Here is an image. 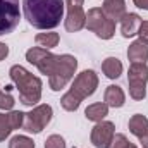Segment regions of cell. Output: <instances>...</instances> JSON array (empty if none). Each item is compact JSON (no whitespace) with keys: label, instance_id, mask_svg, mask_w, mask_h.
Here are the masks:
<instances>
[{"label":"cell","instance_id":"cell-15","mask_svg":"<svg viewBox=\"0 0 148 148\" xmlns=\"http://www.w3.org/2000/svg\"><path fill=\"white\" fill-rule=\"evenodd\" d=\"M102 10L110 17L114 23H117L126 14V0H103Z\"/></svg>","mask_w":148,"mask_h":148},{"label":"cell","instance_id":"cell-2","mask_svg":"<svg viewBox=\"0 0 148 148\" xmlns=\"http://www.w3.org/2000/svg\"><path fill=\"white\" fill-rule=\"evenodd\" d=\"M98 88V76L95 71L91 69H86L83 73H79L74 77V83L71 86V90L60 98V105L62 109L67 112H74L79 109V103L91 97Z\"/></svg>","mask_w":148,"mask_h":148},{"label":"cell","instance_id":"cell-23","mask_svg":"<svg viewBox=\"0 0 148 148\" xmlns=\"http://www.w3.org/2000/svg\"><path fill=\"white\" fill-rule=\"evenodd\" d=\"M45 148H66V140L60 134H52L47 138Z\"/></svg>","mask_w":148,"mask_h":148},{"label":"cell","instance_id":"cell-11","mask_svg":"<svg viewBox=\"0 0 148 148\" xmlns=\"http://www.w3.org/2000/svg\"><path fill=\"white\" fill-rule=\"evenodd\" d=\"M114 134H115V126H114V122H110V121H100V122H97V126L91 129L90 140H91L93 147L109 148Z\"/></svg>","mask_w":148,"mask_h":148},{"label":"cell","instance_id":"cell-16","mask_svg":"<svg viewBox=\"0 0 148 148\" xmlns=\"http://www.w3.org/2000/svg\"><path fill=\"white\" fill-rule=\"evenodd\" d=\"M103 100H105V103H107L109 107L119 109V107L124 105V102H126V95H124V91H122L121 86H117V84H110V86H107V90H105Z\"/></svg>","mask_w":148,"mask_h":148},{"label":"cell","instance_id":"cell-4","mask_svg":"<svg viewBox=\"0 0 148 148\" xmlns=\"http://www.w3.org/2000/svg\"><path fill=\"white\" fill-rule=\"evenodd\" d=\"M84 28H88L102 40H110L115 33V23L102 10V7H93L88 10Z\"/></svg>","mask_w":148,"mask_h":148},{"label":"cell","instance_id":"cell-13","mask_svg":"<svg viewBox=\"0 0 148 148\" xmlns=\"http://www.w3.org/2000/svg\"><path fill=\"white\" fill-rule=\"evenodd\" d=\"M141 17L134 12H126L124 17L121 19V33L124 38H133L134 35H138L140 26H141Z\"/></svg>","mask_w":148,"mask_h":148},{"label":"cell","instance_id":"cell-20","mask_svg":"<svg viewBox=\"0 0 148 148\" xmlns=\"http://www.w3.org/2000/svg\"><path fill=\"white\" fill-rule=\"evenodd\" d=\"M35 41L41 48L50 50V48H55L59 45L60 36H59V33H53V31H50V33H38L36 36H35Z\"/></svg>","mask_w":148,"mask_h":148},{"label":"cell","instance_id":"cell-28","mask_svg":"<svg viewBox=\"0 0 148 148\" xmlns=\"http://www.w3.org/2000/svg\"><path fill=\"white\" fill-rule=\"evenodd\" d=\"M140 141H141V145H143L145 148H148V133L143 136V138H141V140H140Z\"/></svg>","mask_w":148,"mask_h":148},{"label":"cell","instance_id":"cell-25","mask_svg":"<svg viewBox=\"0 0 148 148\" xmlns=\"http://www.w3.org/2000/svg\"><path fill=\"white\" fill-rule=\"evenodd\" d=\"M138 35L141 40H145L148 41V21H143L141 23V26H140V31H138Z\"/></svg>","mask_w":148,"mask_h":148},{"label":"cell","instance_id":"cell-8","mask_svg":"<svg viewBox=\"0 0 148 148\" xmlns=\"http://www.w3.org/2000/svg\"><path fill=\"white\" fill-rule=\"evenodd\" d=\"M52 115H53V110L48 103H41V105H36L33 110L26 112L24 114V121H23V129L28 131V133H41L48 122L52 121Z\"/></svg>","mask_w":148,"mask_h":148},{"label":"cell","instance_id":"cell-14","mask_svg":"<svg viewBox=\"0 0 148 148\" xmlns=\"http://www.w3.org/2000/svg\"><path fill=\"white\" fill-rule=\"evenodd\" d=\"M127 59L131 62H145L147 64L148 60V41L138 38L134 40L129 48H127Z\"/></svg>","mask_w":148,"mask_h":148},{"label":"cell","instance_id":"cell-3","mask_svg":"<svg viewBox=\"0 0 148 148\" xmlns=\"http://www.w3.org/2000/svg\"><path fill=\"white\" fill-rule=\"evenodd\" d=\"M9 76L12 79V83L16 84L17 91H19V100L21 103L28 105V107H33L36 105L41 98V79L33 76L28 69H24L23 66H12L10 71H9Z\"/></svg>","mask_w":148,"mask_h":148},{"label":"cell","instance_id":"cell-24","mask_svg":"<svg viewBox=\"0 0 148 148\" xmlns=\"http://www.w3.org/2000/svg\"><path fill=\"white\" fill-rule=\"evenodd\" d=\"M127 145H129L127 138H126L124 134L119 133V134H114V138H112L109 148H127Z\"/></svg>","mask_w":148,"mask_h":148},{"label":"cell","instance_id":"cell-19","mask_svg":"<svg viewBox=\"0 0 148 148\" xmlns=\"http://www.w3.org/2000/svg\"><path fill=\"white\" fill-rule=\"evenodd\" d=\"M102 71L109 79H117L122 74V62L117 57H107L102 62Z\"/></svg>","mask_w":148,"mask_h":148},{"label":"cell","instance_id":"cell-21","mask_svg":"<svg viewBox=\"0 0 148 148\" xmlns=\"http://www.w3.org/2000/svg\"><path fill=\"white\" fill-rule=\"evenodd\" d=\"M9 148H35V141L29 138V136H23V134H17L10 140Z\"/></svg>","mask_w":148,"mask_h":148},{"label":"cell","instance_id":"cell-26","mask_svg":"<svg viewBox=\"0 0 148 148\" xmlns=\"http://www.w3.org/2000/svg\"><path fill=\"white\" fill-rule=\"evenodd\" d=\"M9 55V47L5 43L0 41V60H5V57Z\"/></svg>","mask_w":148,"mask_h":148},{"label":"cell","instance_id":"cell-18","mask_svg":"<svg viewBox=\"0 0 148 148\" xmlns=\"http://www.w3.org/2000/svg\"><path fill=\"white\" fill-rule=\"evenodd\" d=\"M129 131L138 138L141 140L145 134L148 133V119L141 114H134L131 119H129Z\"/></svg>","mask_w":148,"mask_h":148},{"label":"cell","instance_id":"cell-9","mask_svg":"<svg viewBox=\"0 0 148 148\" xmlns=\"http://www.w3.org/2000/svg\"><path fill=\"white\" fill-rule=\"evenodd\" d=\"M21 21L19 0H0V36L12 33Z\"/></svg>","mask_w":148,"mask_h":148},{"label":"cell","instance_id":"cell-31","mask_svg":"<svg viewBox=\"0 0 148 148\" xmlns=\"http://www.w3.org/2000/svg\"><path fill=\"white\" fill-rule=\"evenodd\" d=\"M143 148H145V147H143Z\"/></svg>","mask_w":148,"mask_h":148},{"label":"cell","instance_id":"cell-27","mask_svg":"<svg viewBox=\"0 0 148 148\" xmlns=\"http://www.w3.org/2000/svg\"><path fill=\"white\" fill-rule=\"evenodd\" d=\"M133 3L138 7V9H143V10H148V0H133Z\"/></svg>","mask_w":148,"mask_h":148},{"label":"cell","instance_id":"cell-17","mask_svg":"<svg viewBox=\"0 0 148 148\" xmlns=\"http://www.w3.org/2000/svg\"><path fill=\"white\" fill-rule=\"evenodd\" d=\"M84 115L88 121H93V122H100L103 121L107 115H109V105L105 102H100V103H91L86 107Z\"/></svg>","mask_w":148,"mask_h":148},{"label":"cell","instance_id":"cell-30","mask_svg":"<svg viewBox=\"0 0 148 148\" xmlns=\"http://www.w3.org/2000/svg\"><path fill=\"white\" fill-rule=\"evenodd\" d=\"M0 93H2V91H0Z\"/></svg>","mask_w":148,"mask_h":148},{"label":"cell","instance_id":"cell-22","mask_svg":"<svg viewBox=\"0 0 148 148\" xmlns=\"http://www.w3.org/2000/svg\"><path fill=\"white\" fill-rule=\"evenodd\" d=\"M14 103H16V100L10 95V91L0 93V110H12Z\"/></svg>","mask_w":148,"mask_h":148},{"label":"cell","instance_id":"cell-29","mask_svg":"<svg viewBox=\"0 0 148 148\" xmlns=\"http://www.w3.org/2000/svg\"><path fill=\"white\" fill-rule=\"evenodd\" d=\"M127 148H138V147H136V145H133V143L129 141V145H127Z\"/></svg>","mask_w":148,"mask_h":148},{"label":"cell","instance_id":"cell-10","mask_svg":"<svg viewBox=\"0 0 148 148\" xmlns=\"http://www.w3.org/2000/svg\"><path fill=\"white\" fill-rule=\"evenodd\" d=\"M83 2L84 0H66L67 17L64 21V26L69 33L81 31L86 26V14L83 10Z\"/></svg>","mask_w":148,"mask_h":148},{"label":"cell","instance_id":"cell-12","mask_svg":"<svg viewBox=\"0 0 148 148\" xmlns=\"http://www.w3.org/2000/svg\"><path fill=\"white\" fill-rule=\"evenodd\" d=\"M23 121L24 112L12 110L9 114H0V141H5V138H9L14 129L23 127Z\"/></svg>","mask_w":148,"mask_h":148},{"label":"cell","instance_id":"cell-6","mask_svg":"<svg viewBox=\"0 0 148 148\" xmlns=\"http://www.w3.org/2000/svg\"><path fill=\"white\" fill-rule=\"evenodd\" d=\"M127 83H129V95L133 100H143L147 97L148 66L145 62H133L129 66Z\"/></svg>","mask_w":148,"mask_h":148},{"label":"cell","instance_id":"cell-5","mask_svg":"<svg viewBox=\"0 0 148 148\" xmlns=\"http://www.w3.org/2000/svg\"><path fill=\"white\" fill-rule=\"evenodd\" d=\"M76 67H77V59H76L74 55H69V53H62L57 69H55L53 74L48 77L50 88H52L53 91H60V90L73 79L74 73H76Z\"/></svg>","mask_w":148,"mask_h":148},{"label":"cell","instance_id":"cell-7","mask_svg":"<svg viewBox=\"0 0 148 148\" xmlns=\"http://www.w3.org/2000/svg\"><path fill=\"white\" fill-rule=\"evenodd\" d=\"M26 60L29 64L36 66L41 74H47L50 77L59 66L60 55H55V53L48 52L47 48H41V47H33L26 52Z\"/></svg>","mask_w":148,"mask_h":148},{"label":"cell","instance_id":"cell-1","mask_svg":"<svg viewBox=\"0 0 148 148\" xmlns=\"http://www.w3.org/2000/svg\"><path fill=\"white\" fill-rule=\"evenodd\" d=\"M64 0H23L26 21L36 29H53L64 16Z\"/></svg>","mask_w":148,"mask_h":148}]
</instances>
